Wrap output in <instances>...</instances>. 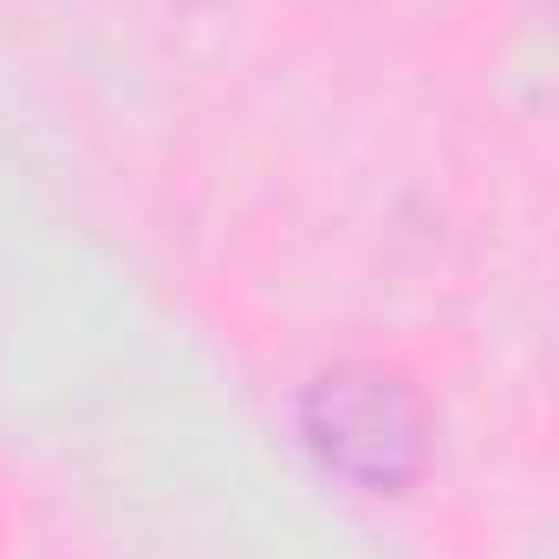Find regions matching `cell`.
Instances as JSON below:
<instances>
[{
  "instance_id": "6da1fadb",
  "label": "cell",
  "mask_w": 559,
  "mask_h": 559,
  "mask_svg": "<svg viewBox=\"0 0 559 559\" xmlns=\"http://www.w3.org/2000/svg\"><path fill=\"white\" fill-rule=\"evenodd\" d=\"M293 429L325 475L365 495H404L429 462V404L397 365L378 358L312 371L293 404Z\"/></svg>"
}]
</instances>
